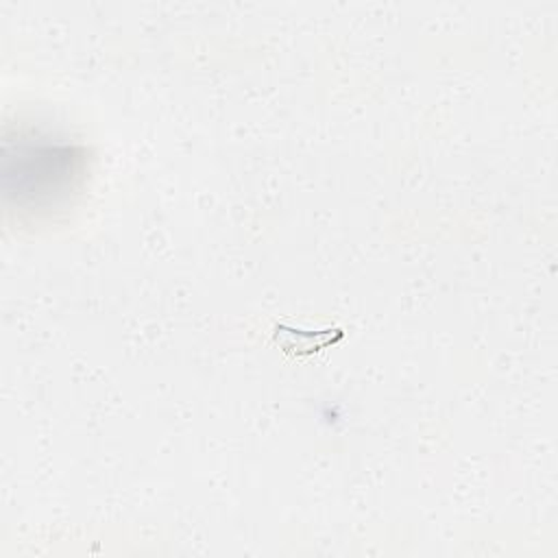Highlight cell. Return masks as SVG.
Masks as SVG:
<instances>
[{
	"instance_id": "cell-1",
	"label": "cell",
	"mask_w": 558,
	"mask_h": 558,
	"mask_svg": "<svg viewBox=\"0 0 558 558\" xmlns=\"http://www.w3.org/2000/svg\"><path fill=\"white\" fill-rule=\"evenodd\" d=\"M83 157L68 144L17 142L15 155L4 150V187L17 205H54L74 190Z\"/></svg>"
}]
</instances>
